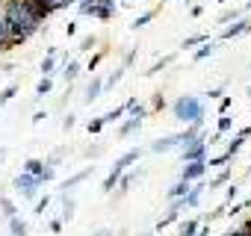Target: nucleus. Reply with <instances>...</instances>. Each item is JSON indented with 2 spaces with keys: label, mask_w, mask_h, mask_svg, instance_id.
<instances>
[{
  "label": "nucleus",
  "mask_w": 251,
  "mask_h": 236,
  "mask_svg": "<svg viewBox=\"0 0 251 236\" xmlns=\"http://www.w3.org/2000/svg\"><path fill=\"white\" fill-rule=\"evenodd\" d=\"M175 115L180 118V121H201L204 112H201V103L195 97H180L175 103Z\"/></svg>",
  "instance_id": "1"
},
{
  "label": "nucleus",
  "mask_w": 251,
  "mask_h": 236,
  "mask_svg": "<svg viewBox=\"0 0 251 236\" xmlns=\"http://www.w3.org/2000/svg\"><path fill=\"white\" fill-rule=\"evenodd\" d=\"M139 154H142V151H139V148H133V151H127V154H124V157H121V160H118V163L112 165V171H109V177L103 180V192H112V186H115V180H118V177L124 174V168H127L130 163H136V160H139Z\"/></svg>",
  "instance_id": "2"
},
{
  "label": "nucleus",
  "mask_w": 251,
  "mask_h": 236,
  "mask_svg": "<svg viewBox=\"0 0 251 236\" xmlns=\"http://www.w3.org/2000/svg\"><path fill=\"white\" fill-rule=\"evenodd\" d=\"M39 183H42V180H39L36 174H27V171L15 177V186H18V189H21L27 198H36V186H39Z\"/></svg>",
  "instance_id": "3"
},
{
  "label": "nucleus",
  "mask_w": 251,
  "mask_h": 236,
  "mask_svg": "<svg viewBox=\"0 0 251 236\" xmlns=\"http://www.w3.org/2000/svg\"><path fill=\"white\" fill-rule=\"evenodd\" d=\"M207 171V160H189V165L183 168V174H180V180H186V183H192V180H198L201 174Z\"/></svg>",
  "instance_id": "4"
},
{
  "label": "nucleus",
  "mask_w": 251,
  "mask_h": 236,
  "mask_svg": "<svg viewBox=\"0 0 251 236\" xmlns=\"http://www.w3.org/2000/svg\"><path fill=\"white\" fill-rule=\"evenodd\" d=\"M180 210H186V207H183V198H175V204H172V210H169V215H163V218L157 221V230H163V227H169V224H175V221H177V215H180Z\"/></svg>",
  "instance_id": "5"
},
{
  "label": "nucleus",
  "mask_w": 251,
  "mask_h": 236,
  "mask_svg": "<svg viewBox=\"0 0 251 236\" xmlns=\"http://www.w3.org/2000/svg\"><path fill=\"white\" fill-rule=\"evenodd\" d=\"M183 142V136H166V139H160V142H154L151 145V151L154 154H163V151H172L175 145H180Z\"/></svg>",
  "instance_id": "6"
},
{
  "label": "nucleus",
  "mask_w": 251,
  "mask_h": 236,
  "mask_svg": "<svg viewBox=\"0 0 251 236\" xmlns=\"http://www.w3.org/2000/svg\"><path fill=\"white\" fill-rule=\"evenodd\" d=\"M204 151H207V142L204 139H192V145L186 148V160H204Z\"/></svg>",
  "instance_id": "7"
},
{
  "label": "nucleus",
  "mask_w": 251,
  "mask_h": 236,
  "mask_svg": "<svg viewBox=\"0 0 251 236\" xmlns=\"http://www.w3.org/2000/svg\"><path fill=\"white\" fill-rule=\"evenodd\" d=\"M248 30H251V21H236L233 27H225L222 39H236V36H242V33H248Z\"/></svg>",
  "instance_id": "8"
},
{
  "label": "nucleus",
  "mask_w": 251,
  "mask_h": 236,
  "mask_svg": "<svg viewBox=\"0 0 251 236\" xmlns=\"http://www.w3.org/2000/svg\"><path fill=\"white\" fill-rule=\"evenodd\" d=\"M100 92H103V80H100V77H92V83H89V89H86V103L98 100Z\"/></svg>",
  "instance_id": "9"
},
{
  "label": "nucleus",
  "mask_w": 251,
  "mask_h": 236,
  "mask_svg": "<svg viewBox=\"0 0 251 236\" xmlns=\"http://www.w3.org/2000/svg\"><path fill=\"white\" fill-rule=\"evenodd\" d=\"M89 171H92V168H83V171H80V174H74V177H68V180H65V183H62V186H59V189H62V195H65V192H68V189H74V186H77V183H83V180H86V177H89Z\"/></svg>",
  "instance_id": "10"
},
{
  "label": "nucleus",
  "mask_w": 251,
  "mask_h": 236,
  "mask_svg": "<svg viewBox=\"0 0 251 236\" xmlns=\"http://www.w3.org/2000/svg\"><path fill=\"white\" fill-rule=\"evenodd\" d=\"M201 189H204V186H192V189L183 195V207H198V201H201Z\"/></svg>",
  "instance_id": "11"
},
{
  "label": "nucleus",
  "mask_w": 251,
  "mask_h": 236,
  "mask_svg": "<svg viewBox=\"0 0 251 236\" xmlns=\"http://www.w3.org/2000/svg\"><path fill=\"white\" fill-rule=\"evenodd\" d=\"M24 171H27V174H36V177L42 180V174H45V163H42V160H27Z\"/></svg>",
  "instance_id": "12"
},
{
  "label": "nucleus",
  "mask_w": 251,
  "mask_h": 236,
  "mask_svg": "<svg viewBox=\"0 0 251 236\" xmlns=\"http://www.w3.org/2000/svg\"><path fill=\"white\" fill-rule=\"evenodd\" d=\"M204 42H210V36H207V33H195V36H189V39H186L180 47H183V50H189V47H195V45H204Z\"/></svg>",
  "instance_id": "13"
},
{
  "label": "nucleus",
  "mask_w": 251,
  "mask_h": 236,
  "mask_svg": "<svg viewBox=\"0 0 251 236\" xmlns=\"http://www.w3.org/2000/svg\"><path fill=\"white\" fill-rule=\"evenodd\" d=\"M186 192H189V183H186V180H177V183H175V186L169 189V198L175 201V198H183Z\"/></svg>",
  "instance_id": "14"
},
{
  "label": "nucleus",
  "mask_w": 251,
  "mask_h": 236,
  "mask_svg": "<svg viewBox=\"0 0 251 236\" xmlns=\"http://www.w3.org/2000/svg\"><path fill=\"white\" fill-rule=\"evenodd\" d=\"M77 74H80V62H77V59H71V62L65 65V71H62V77H65V80L71 83V80H77Z\"/></svg>",
  "instance_id": "15"
},
{
  "label": "nucleus",
  "mask_w": 251,
  "mask_h": 236,
  "mask_svg": "<svg viewBox=\"0 0 251 236\" xmlns=\"http://www.w3.org/2000/svg\"><path fill=\"white\" fill-rule=\"evenodd\" d=\"M50 89H53V80H50V77H42V80H39V86H36V97L50 94Z\"/></svg>",
  "instance_id": "16"
},
{
  "label": "nucleus",
  "mask_w": 251,
  "mask_h": 236,
  "mask_svg": "<svg viewBox=\"0 0 251 236\" xmlns=\"http://www.w3.org/2000/svg\"><path fill=\"white\" fill-rule=\"evenodd\" d=\"M18 94V83H12V86H6L3 92H0V106H3V103H9L12 97Z\"/></svg>",
  "instance_id": "17"
},
{
  "label": "nucleus",
  "mask_w": 251,
  "mask_h": 236,
  "mask_svg": "<svg viewBox=\"0 0 251 236\" xmlns=\"http://www.w3.org/2000/svg\"><path fill=\"white\" fill-rule=\"evenodd\" d=\"M139 124H142V118H136V115H133V118H130V121H127V124H121V130H118V136H127V133H133V130H136Z\"/></svg>",
  "instance_id": "18"
},
{
  "label": "nucleus",
  "mask_w": 251,
  "mask_h": 236,
  "mask_svg": "<svg viewBox=\"0 0 251 236\" xmlns=\"http://www.w3.org/2000/svg\"><path fill=\"white\" fill-rule=\"evenodd\" d=\"M172 62H175V56H166V59H160V62H157L151 71H145V77H154V74H160V71H163V68H169Z\"/></svg>",
  "instance_id": "19"
},
{
  "label": "nucleus",
  "mask_w": 251,
  "mask_h": 236,
  "mask_svg": "<svg viewBox=\"0 0 251 236\" xmlns=\"http://www.w3.org/2000/svg\"><path fill=\"white\" fill-rule=\"evenodd\" d=\"M9 227H12V236H27V224H24V221H18V215H15V218H9Z\"/></svg>",
  "instance_id": "20"
},
{
  "label": "nucleus",
  "mask_w": 251,
  "mask_h": 236,
  "mask_svg": "<svg viewBox=\"0 0 251 236\" xmlns=\"http://www.w3.org/2000/svg\"><path fill=\"white\" fill-rule=\"evenodd\" d=\"M213 53H216V47H213L210 42H204V47L195 53V62H201V59H207V56H213Z\"/></svg>",
  "instance_id": "21"
},
{
  "label": "nucleus",
  "mask_w": 251,
  "mask_h": 236,
  "mask_svg": "<svg viewBox=\"0 0 251 236\" xmlns=\"http://www.w3.org/2000/svg\"><path fill=\"white\" fill-rule=\"evenodd\" d=\"M227 160H233V157H230V154L225 151V154H219V157H213V160H207V165H210V168H219V165H225Z\"/></svg>",
  "instance_id": "22"
},
{
  "label": "nucleus",
  "mask_w": 251,
  "mask_h": 236,
  "mask_svg": "<svg viewBox=\"0 0 251 236\" xmlns=\"http://www.w3.org/2000/svg\"><path fill=\"white\" fill-rule=\"evenodd\" d=\"M180 233H183V236H195V233H198V221H195V218H192V221H183V224H180Z\"/></svg>",
  "instance_id": "23"
},
{
  "label": "nucleus",
  "mask_w": 251,
  "mask_h": 236,
  "mask_svg": "<svg viewBox=\"0 0 251 236\" xmlns=\"http://www.w3.org/2000/svg\"><path fill=\"white\" fill-rule=\"evenodd\" d=\"M0 207H3V212H6L9 218H15V212H18V210H15V204H12L9 198H0Z\"/></svg>",
  "instance_id": "24"
},
{
  "label": "nucleus",
  "mask_w": 251,
  "mask_h": 236,
  "mask_svg": "<svg viewBox=\"0 0 251 236\" xmlns=\"http://www.w3.org/2000/svg\"><path fill=\"white\" fill-rule=\"evenodd\" d=\"M154 15H157V9H148L145 15H139V18H136V24H133V27H136V30H139V27H145V24H148Z\"/></svg>",
  "instance_id": "25"
},
{
  "label": "nucleus",
  "mask_w": 251,
  "mask_h": 236,
  "mask_svg": "<svg viewBox=\"0 0 251 236\" xmlns=\"http://www.w3.org/2000/svg\"><path fill=\"white\" fill-rule=\"evenodd\" d=\"M53 68H56V59H53V56H48V59L42 62V74H45V77H50V74H53Z\"/></svg>",
  "instance_id": "26"
},
{
  "label": "nucleus",
  "mask_w": 251,
  "mask_h": 236,
  "mask_svg": "<svg viewBox=\"0 0 251 236\" xmlns=\"http://www.w3.org/2000/svg\"><path fill=\"white\" fill-rule=\"evenodd\" d=\"M121 77H124V68H118V71H112V74H109V80L103 83V89H112V86H115V83H118Z\"/></svg>",
  "instance_id": "27"
},
{
  "label": "nucleus",
  "mask_w": 251,
  "mask_h": 236,
  "mask_svg": "<svg viewBox=\"0 0 251 236\" xmlns=\"http://www.w3.org/2000/svg\"><path fill=\"white\" fill-rule=\"evenodd\" d=\"M242 142H245V139H242V136H236V139L227 145V154H230V157H236V154L242 151Z\"/></svg>",
  "instance_id": "28"
},
{
  "label": "nucleus",
  "mask_w": 251,
  "mask_h": 236,
  "mask_svg": "<svg viewBox=\"0 0 251 236\" xmlns=\"http://www.w3.org/2000/svg\"><path fill=\"white\" fill-rule=\"evenodd\" d=\"M239 12H242V9H227V12H222V18H219V24H227V21H233V18H239Z\"/></svg>",
  "instance_id": "29"
},
{
  "label": "nucleus",
  "mask_w": 251,
  "mask_h": 236,
  "mask_svg": "<svg viewBox=\"0 0 251 236\" xmlns=\"http://www.w3.org/2000/svg\"><path fill=\"white\" fill-rule=\"evenodd\" d=\"M95 45H98V36H86V39L80 42V50H92Z\"/></svg>",
  "instance_id": "30"
},
{
  "label": "nucleus",
  "mask_w": 251,
  "mask_h": 236,
  "mask_svg": "<svg viewBox=\"0 0 251 236\" xmlns=\"http://www.w3.org/2000/svg\"><path fill=\"white\" fill-rule=\"evenodd\" d=\"M227 177H230V171H222V174H219V177L210 183V189H219V186H225V183H227Z\"/></svg>",
  "instance_id": "31"
},
{
  "label": "nucleus",
  "mask_w": 251,
  "mask_h": 236,
  "mask_svg": "<svg viewBox=\"0 0 251 236\" xmlns=\"http://www.w3.org/2000/svg\"><path fill=\"white\" fill-rule=\"evenodd\" d=\"M130 183H133V174H127V177H124V180H121V189H118V198H121V195H127V189H130Z\"/></svg>",
  "instance_id": "32"
},
{
  "label": "nucleus",
  "mask_w": 251,
  "mask_h": 236,
  "mask_svg": "<svg viewBox=\"0 0 251 236\" xmlns=\"http://www.w3.org/2000/svg\"><path fill=\"white\" fill-rule=\"evenodd\" d=\"M48 204H50V198L45 195L42 201H36V215H45V210H48Z\"/></svg>",
  "instance_id": "33"
},
{
  "label": "nucleus",
  "mask_w": 251,
  "mask_h": 236,
  "mask_svg": "<svg viewBox=\"0 0 251 236\" xmlns=\"http://www.w3.org/2000/svg\"><path fill=\"white\" fill-rule=\"evenodd\" d=\"M227 130H230V118H227V115H222V118H219V136H222V133H227Z\"/></svg>",
  "instance_id": "34"
},
{
  "label": "nucleus",
  "mask_w": 251,
  "mask_h": 236,
  "mask_svg": "<svg viewBox=\"0 0 251 236\" xmlns=\"http://www.w3.org/2000/svg\"><path fill=\"white\" fill-rule=\"evenodd\" d=\"M103 130V118H95V121H89V133H100Z\"/></svg>",
  "instance_id": "35"
},
{
  "label": "nucleus",
  "mask_w": 251,
  "mask_h": 236,
  "mask_svg": "<svg viewBox=\"0 0 251 236\" xmlns=\"http://www.w3.org/2000/svg\"><path fill=\"white\" fill-rule=\"evenodd\" d=\"M103 56H106V50H98V53L92 56V62H89V71H95V68H98V62H100Z\"/></svg>",
  "instance_id": "36"
},
{
  "label": "nucleus",
  "mask_w": 251,
  "mask_h": 236,
  "mask_svg": "<svg viewBox=\"0 0 251 236\" xmlns=\"http://www.w3.org/2000/svg\"><path fill=\"white\" fill-rule=\"evenodd\" d=\"M74 215V201H68L65 198V210H62V218H71Z\"/></svg>",
  "instance_id": "37"
},
{
  "label": "nucleus",
  "mask_w": 251,
  "mask_h": 236,
  "mask_svg": "<svg viewBox=\"0 0 251 236\" xmlns=\"http://www.w3.org/2000/svg\"><path fill=\"white\" fill-rule=\"evenodd\" d=\"M230 103H233V100H230V97H222V100H219V112H222V115H225V112H227V109H230Z\"/></svg>",
  "instance_id": "38"
},
{
  "label": "nucleus",
  "mask_w": 251,
  "mask_h": 236,
  "mask_svg": "<svg viewBox=\"0 0 251 236\" xmlns=\"http://www.w3.org/2000/svg\"><path fill=\"white\" fill-rule=\"evenodd\" d=\"M225 210H227V204H219V207L210 212V221H213V218H219V215H225Z\"/></svg>",
  "instance_id": "39"
},
{
  "label": "nucleus",
  "mask_w": 251,
  "mask_h": 236,
  "mask_svg": "<svg viewBox=\"0 0 251 236\" xmlns=\"http://www.w3.org/2000/svg\"><path fill=\"white\" fill-rule=\"evenodd\" d=\"M71 127H74V115H65V121H62V130H65V133H68V130H71Z\"/></svg>",
  "instance_id": "40"
},
{
  "label": "nucleus",
  "mask_w": 251,
  "mask_h": 236,
  "mask_svg": "<svg viewBox=\"0 0 251 236\" xmlns=\"http://www.w3.org/2000/svg\"><path fill=\"white\" fill-rule=\"evenodd\" d=\"M236 192H239V189H236V186H230V189H227V198H225V204H230V201L236 198Z\"/></svg>",
  "instance_id": "41"
},
{
  "label": "nucleus",
  "mask_w": 251,
  "mask_h": 236,
  "mask_svg": "<svg viewBox=\"0 0 251 236\" xmlns=\"http://www.w3.org/2000/svg\"><path fill=\"white\" fill-rule=\"evenodd\" d=\"M163 106V92H157V97H154V109H160Z\"/></svg>",
  "instance_id": "42"
},
{
  "label": "nucleus",
  "mask_w": 251,
  "mask_h": 236,
  "mask_svg": "<svg viewBox=\"0 0 251 236\" xmlns=\"http://www.w3.org/2000/svg\"><path fill=\"white\" fill-rule=\"evenodd\" d=\"M50 230H53V233H59V230H62V221H59V218H56V221H50Z\"/></svg>",
  "instance_id": "43"
},
{
  "label": "nucleus",
  "mask_w": 251,
  "mask_h": 236,
  "mask_svg": "<svg viewBox=\"0 0 251 236\" xmlns=\"http://www.w3.org/2000/svg\"><path fill=\"white\" fill-rule=\"evenodd\" d=\"M195 236H210V230H207V227H198V233H195Z\"/></svg>",
  "instance_id": "44"
},
{
  "label": "nucleus",
  "mask_w": 251,
  "mask_h": 236,
  "mask_svg": "<svg viewBox=\"0 0 251 236\" xmlns=\"http://www.w3.org/2000/svg\"><path fill=\"white\" fill-rule=\"evenodd\" d=\"M3 157H6V148H0V163H3Z\"/></svg>",
  "instance_id": "45"
},
{
  "label": "nucleus",
  "mask_w": 251,
  "mask_h": 236,
  "mask_svg": "<svg viewBox=\"0 0 251 236\" xmlns=\"http://www.w3.org/2000/svg\"><path fill=\"white\" fill-rule=\"evenodd\" d=\"M245 9H251V0H248V3H245Z\"/></svg>",
  "instance_id": "46"
},
{
  "label": "nucleus",
  "mask_w": 251,
  "mask_h": 236,
  "mask_svg": "<svg viewBox=\"0 0 251 236\" xmlns=\"http://www.w3.org/2000/svg\"><path fill=\"white\" fill-rule=\"evenodd\" d=\"M100 236H112V233H100Z\"/></svg>",
  "instance_id": "47"
},
{
  "label": "nucleus",
  "mask_w": 251,
  "mask_h": 236,
  "mask_svg": "<svg viewBox=\"0 0 251 236\" xmlns=\"http://www.w3.org/2000/svg\"><path fill=\"white\" fill-rule=\"evenodd\" d=\"M142 236H151V233H142Z\"/></svg>",
  "instance_id": "48"
},
{
  "label": "nucleus",
  "mask_w": 251,
  "mask_h": 236,
  "mask_svg": "<svg viewBox=\"0 0 251 236\" xmlns=\"http://www.w3.org/2000/svg\"><path fill=\"white\" fill-rule=\"evenodd\" d=\"M248 94H251V89H248Z\"/></svg>",
  "instance_id": "49"
},
{
  "label": "nucleus",
  "mask_w": 251,
  "mask_h": 236,
  "mask_svg": "<svg viewBox=\"0 0 251 236\" xmlns=\"http://www.w3.org/2000/svg\"><path fill=\"white\" fill-rule=\"evenodd\" d=\"M222 3H225V0H222Z\"/></svg>",
  "instance_id": "50"
},
{
  "label": "nucleus",
  "mask_w": 251,
  "mask_h": 236,
  "mask_svg": "<svg viewBox=\"0 0 251 236\" xmlns=\"http://www.w3.org/2000/svg\"><path fill=\"white\" fill-rule=\"evenodd\" d=\"M98 236H100V233H98Z\"/></svg>",
  "instance_id": "51"
}]
</instances>
